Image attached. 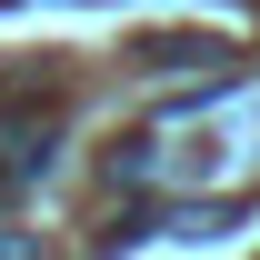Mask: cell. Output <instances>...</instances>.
I'll use <instances>...</instances> for the list:
<instances>
[{
	"instance_id": "6da1fadb",
	"label": "cell",
	"mask_w": 260,
	"mask_h": 260,
	"mask_svg": "<svg viewBox=\"0 0 260 260\" xmlns=\"http://www.w3.org/2000/svg\"><path fill=\"white\" fill-rule=\"evenodd\" d=\"M50 160V120H0V180H30Z\"/></svg>"
}]
</instances>
